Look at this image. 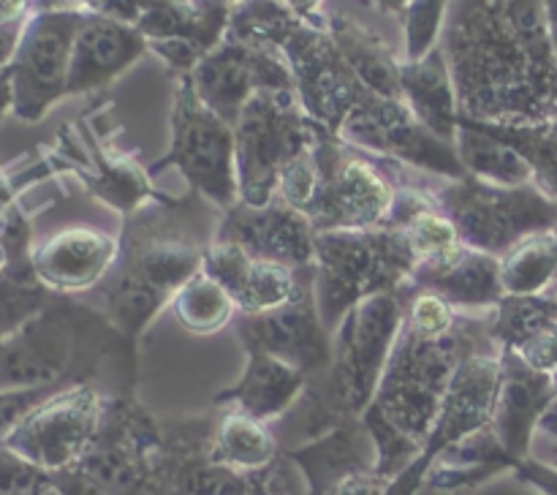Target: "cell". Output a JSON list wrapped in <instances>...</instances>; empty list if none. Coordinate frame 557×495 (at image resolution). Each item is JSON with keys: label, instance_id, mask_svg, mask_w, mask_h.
<instances>
[{"label": "cell", "instance_id": "4dcf8cb0", "mask_svg": "<svg viewBox=\"0 0 557 495\" xmlns=\"http://www.w3.org/2000/svg\"><path fill=\"white\" fill-rule=\"evenodd\" d=\"M52 487L60 495H109V490L101 482H96L90 473L82 471L79 466L52 473Z\"/></svg>", "mask_w": 557, "mask_h": 495}, {"label": "cell", "instance_id": "f546056e", "mask_svg": "<svg viewBox=\"0 0 557 495\" xmlns=\"http://www.w3.org/2000/svg\"><path fill=\"white\" fill-rule=\"evenodd\" d=\"M60 389H65V386H22V389L0 392V444L33 408L41 406L47 397H52Z\"/></svg>", "mask_w": 557, "mask_h": 495}, {"label": "cell", "instance_id": "f35d334b", "mask_svg": "<svg viewBox=\"0 0 557 495\" xmlns=\"http://www.w3.org/2000/svg\"><path fill=\"white\" fill-rule=\"evenodd\" d=\"M549 294H553V297H557V281L553 283V288H549Z\"/></svg>", "mask_w": 557, "mask_h": 495}, {"label": "cell", "instance_id": "f1b7e54d", "mask_svg": "<svg viewBox=\"0 0 557 495\" xmlns=\"http://www.w3.org/2000/svg\"><path fill=\"white\" fill-rule=\"evenodd\" d=\"M455 310H451L449 299L430 292V288L413 294L411 308H408V330L422 337H441L455 330Z\"/></svg>", "mask_w": 557, "mask_h": 495}, {"label": "cell", "instance_id": "4fadbf2b", "mask_svg": "<svg viewBox=\"0 0 557 495\" xmlns=\"http://www.w3.org/2000/svg\"><path fill=\"white\" fill-rule=\"evenodd\" d=\"M215 239L237 243L253 259L281 261L294 270L308 267L315 256L313 223L305 212L294 210L283 199H272L270 205L261 207L237 201L228 207V215L218 228Z\"/></svg>", "mask_w": 557, "mask_h": 495}, {"label": "cell", "instance_id": "9a60e30c", "mask_svg": "<svg viewBox=\"0 0 557 495\" xmlns=\"http://www.w3.org/2000/svg\"><path fill=\"white\" fill-rule=\"evenodd\" d=\"M117 239L98 228L71 226L33 248V272L52 294H74L96 286L117 259Z\"/></svg>", "mask_w": 557, "mask_h": 495}, {"label": "cell", "instance_id": "7402d4cb", "mask_svg": "<svg viewBox=\"0 0 557 495\" xmlns=\"http://www.w3.org/2000/svg\"><path fill=\"white\" fill-rule=\"evenodd\" d=\"M557 281V228H547L517 243L500 256L504 297H531L553 288Z\"/></svg>", "mask_w": 557, "mask_h": 495}, {"label": "cell", "instance_id": "83f0119b", "mask_svg": "<svg viewBox=\"0 0 557 495\" xmlns=\"http://www.w3.org/2000/svg\"><path fill=\"white\" fill-rule=\"evenodd\" d=\"M49 487L52 473L0 446V495H44Z\"/></svg>", "mask_w": 557, "mask_h": 495}, {"label": "cell", "instance_id": "d6a6232c", "mask_svg": "<svg viewBox=\"0 0 557 495\" xmlns=\"http://www.w3.org/2000/svg\"><path fill=\"white\" fill-rule=\"evenodd\" d=\"M389 484V479H384L375 471L357 473V477L346 479V482L337 484V487L326 495H386Z\"/></svg>", "mask_w": 557, "mask_h": 495}, {"label": "cell", "instance_id": "277c9868", "mask_svg": "<svg viewBox=\"0 0 557 495\" xmlns=\"http://www.w3.org/2000/svg\"><path fill=\"white\" fill-rule=\"evenodd\" d=\"M315 302L326 330L341 326L346 313L368 297L400 292L413 277L417 256L397 226L364 232L315 234Z\"/></svg>", "mask_w": 557, "mask_h": 495}, {"label": "cell", "instance_id": "9c48e42d", "mask_svg": "<svg viewBox=\"0 0 557 495\" xmlns=\"http://www.w3.org/2000/svg\"><path fill=\"white\" fill-rule=\"evenodd\" d=\"M321 172L319 194L308 207V221L319 232H364L389 218L392 188L386 180L357 156L337 147L315 152Z\"/></svg>", "mask_w": 557, "mask_h": 495}, {"label": "cell", "instance_id": "8d00e7d4", "mask_svg": "<svg viewBox=\"0 0 557 495\" xmlns=\"http://www.w3.org/2000/svg\"><path fill=\"white\" fill-rule=\"evenodd\" d=\"M248 495H270V493H267L264 482H261L259 471L248 473Z\"/></svg>", "mask_w": 557, "mask_h": 495}, {"label": "cell", "instance_id": "1f68e13d", "mask_svg": "<svg viewBox=\"0 0 557 495\" xmlns=\"http://www.w3.org/2000/svg\"><path fill=\"white\" fill-rule=\"evenodd\" d=\"M517 477L531 482L533 487L542 490L544 495H557V466H547V462H539L533 457H525L515 466Z\"/></svg>", "mask_w": 557, "mask_h": 495}, {"label": "cell", "instance_id": "7c38bea8", "mask_svg": "<svg viewBox=\"0 0 557 495\" xmlns=\"http://www.w3.org/2000/svg\"><path fill=\"white\" fill-rule=\"evenodd\" d=\"M169 161L210 201L226 210L237 205L239 180L234 139L226 125L196 101H185L180 109Z\"/></svg>", "mask_w": 557, "mask_h": 495}, {"label": "cell", "instance_id": "3957f363", "mask_svg": "<svg viewBox=\"0 0 557 495\" xmlns=\"http://www.w3.org/2000/svg\"><path fill=\"white\" fill-rule=\"evenodd\" d=\"M120 335L107 313L49 294L44 308L0 343V392L22 386L85 384Z\"/></svg>", "mask_w": 557, "mask_h": 495}, {"label": "cell", "instance_id": "60d3db41", "mask_svg": "<svg viewBox=\"0 0 557 495\" xmlns=\"http://www.w3.org/2000/svg\"><path fill=\"white\" fill-rule=\"evenodd\" d=\"M549 438H553V435H549ZM555 441V457H557V438H553Z\"/></svg>", "mask_w": 557, "mask_h": 495}, {"label": "cell", "instance_id": "d4e9b609", "mask_svg": "<svg viewBox=\"0 0 557 495\" xmlns=\"http://www.w3.org/2000/svg\"><path fill=\"white\" fill-rule=\"evenodd\" d=\"M397 228L406 232L413 256H417V267L449 264V261H455L457 256L466 250V243H462L455 223H451L441 210H433V205L419 210L417 215L408 218V221ZM417 267H413V270H417Z\"/></svg>", "mask_w": 557, "mask_h": 495}, {"label": "cell", "instance_id": "e0dca14e", "mask_svg": "<svg viewBox=\"0 0 557 495\" xmlns=\"http://www.w3.org/2000/svg\"><path fill=\"white\" fill-rule=\"evenodd\" d=\"M305 389H308V375L302 370L292 368L270 354L248 351V368H245L243 379L232 389L221 392L218 403H228L237 411L267 422L286 411Z\"/></svg>", "mask_w": 557, "mask_h": 495}, {"label": "cell", "instance_id": "ab89813d", "mask_svg": "<svg viewBox=\"0 0 557 495\" xmlns=\"http://www.w3.org/2000/svg\"><path fill=\"white\" fill-rule=\"evenodd\" d=\"M44 495H60V493H58V490H54V487H49L47 493H44Z\"/></svg>", "mask_w": 557, "mask_h": 495}, {"label": "cell", "instance_id": "ffe728a7", "mask_svg": "<svg viewBox=\"0 0 557 495\" xmlns=\"http://www.w3.org/2000/svg\"><path fill=\"white\" fill-rule=\"evenodd\" d=\"M210 457L232 471L256 473L277 457V444L267 422L232 408L212 430Z\"/></svg>", "mask_w": 557, "mask_h": 495}, {"label": "cell", "instance_id": "7a4b0ae2", "mask_svg": "<svg viewBox=\"0 0 557 495\" xmlns=\"http://www.w3.org/2000/svg\"><path fill=\"white\" fill-rule=\"evenodd\" d=\"M403 326V305L395 292L359 302L341 321L332 364L308 384L305 435L310 441L348 419H359L373 403Z\"/></svg>", "mask_w": 557, "mask_h": 495}, {"label": "cell", "instance_id": "484cf974", "mask_svg": "<svg viewBox=\"0 0 557 495\" xmlns=\"http://www.w3.org/2000/svg\"><path fill=\"white\" fill-rule=\"evenodd\" d=\"M482 128V125H476ZM487 131V128H482ZM498 136L506 145L515 147L533 169V183L557 201V120L553 125H539V128H509V131H487Z\"/></svg>", "mask_w": 557, "mask_h": 495}, {"label": "cell", "instance_id": "44dd1931", "mask_svg": "<svg viewBox=\"0 0 557 495\" xmlns=\"http://www.w3.org/2000/svg\"><path fill=\"white\" fill-rule=\"evenodd\" d=\"M457 156L471 177L482 180L490 185H504V188H517V185L533 183V169L520 152L506 145L498 136L487 134L482 128H466L457 139ZM536 185V183H533Z\"/></svg>", "mask_w": 557, "mask_h": 495}, {"label": "cell", "instance_id": "6da1fadb", "mask_svg": "<svg viewBox=\"0 0 557 495\" xmlns=\"http://www.w3.org/2000/svg\"><path fill=\"white\" fill-rule=\"evenodd\" d=\"M473 335H479V324L460 321L441 337H422L408 326L397 337L379 392L362 413L379 449L375 471L389 482L422 455L451 379L473 351Z\"/></svg>", "mask_w": 557, "mask_h": 495}, {"label": "cell", "instance_id": "836d02e7", "mask_svg": "<svg viewBox=\"0 0 557 495\" xmlns=\"http://www.w3.org/2000/svg\"><path fill=\"white\" fill-rule=\"evenodd\" d=\"M14 101V87H11V71H5L0 65V114L9 109V103Z\"/></svg>", "mask_w": 557, "mask_h": 495}, {"label": "cell", "instance_id": "4316f807", "mask_svg": "<svg viewBox=\"0 0 557 495\" xmlns=\"http://www.w3.org/2000/svg\"><path fill=\"white\" fill-rule=\"evenodd\" d=\"M47 288L38 281L0 275V343L9 341L22 324L33 319L49 299Z\"/></svg>", "mask_w": 557, "mask_h": 495}, {"label": "cell", "instance_id": "8992f818", "mask_svg": "<svg viewBox=\"0 0 557 495\" xmlns=\"http://www.w3.org/2000/svg\"><path fill=\"white\" fill-rule=\"evenodd\" d=\"M438 205L462 243L490 256L509 253L531 234L557 228V201L533 183L504 188L466 177L441 190Z\"/></svg>", "mask_w": 557, "mask_h": 495}, {"label": "cell", "instance_id": "5bb4252c", "mask_svg": "<svg viewBox=\"0 0 557 495\" xmlns=\"http://www.w3.org/2000/svg\"><path fill=\"white\" fill-rule=\"evenodd\" d=\"M557 400L553 375L531 368L522 362L515 351L500 357V389L495 400L490 430L495 433L498 444L504 446L511 460L531 457L533 435L547 408Z\"/></svg>", "mask_w": 557, "mask_h": 495}, {"label": "cell", "instance_id": "74e56055", "mask_svg": "<svg viewBox=\"0 0 557 495\" xmlns=\"http://www.w3.org/2000/svg\"><path fill=\"white\" fill-rule=\"evenodd\" d=\"M9 267H11V253H9V248H5L3 239H0V275H5V272H9Z\"/></svg>", "mask_w": 557, "mask_h": 495}, {"label": "cell", "instance_id": "2e32d148", "mask_svg": "<svg viewBox=\"0 0 557 495\" xmlns=\"http://www.w3.org/2000/svg\"><path fill=\"white\" fill-rule=\"evenodd\" d=\"M308 479L310 495H326L357 473H370L379 466V449L364 428L362 417L337 424L330 433L286 451ZM379 473V471H375Z\"/></svg>", "mask_w": 557, "mask_h": 495}, {"label": "cell", "instance_id": "cb8c5ba5", "mask_svg": "<svg viewBox=\"0 0 557 495\" xmlns=\"http://www.w3.org/2000/svg\"><path fill=\"white\" fill-rule=\"evenodd\" d=\"M299 277L302 275L294 267L281 261L253 259L232 297L243 313H267L286 305L297 294Z\"/></svg>", "mask_w": 557, "mask_h": 495}, {"label": "cell", "instance_id": "30bf717a", "mask_svg": "<svg viewBox=\"0 0 557 495\" xmlns=\"http://www.w3.org/2000/svg\"><path fill=\"white\" fill-rule=\"evenodd\" d=\"M79 33L76 14H44L30 22L11 63L14 112L22 120H38L69 90L71 58Z\"/></svg>", "mask_w": 557, "mask_h": 495}, {"label": "cell", "instance_id": "e575fe53", "mask_svg": "<svg viewBox=\"0 0 557 495\" xmlns=\"http://www.w3.org/2000/svg\"><path fill=\"white\" fill-rule=\"evenodd\" d=\"M25 0H0V22H16Z\"/></svg>", "mask_w": 557, "mask_h": 495}, {"label": "cell", "instance_id": "603a6c76", "mask_svg": "<svg viewBox=\"0 0 557 495\" xmlns=\"http://www.w3.org/2000/svg\"><path fill=\"white\" fill-rule=\"evenodd\" d=\"M234 302L232 294L212 281L207 272H199L190 277L177 294H174V315L180 324L194 335H212V332L223 330L232 321Z\"/></svg>", "mask_w": 557, "mask_h": 495}, {"label": "cell", "instance_id": "8fae6325", "mask_svg": "<svg viewBox=\"0 0 557 495\" xmlns=\"http://www.w3.org/2000/svg\"><path fill=\"white\" fill-rule=\"evenodd\" d=\"M234 150H237L239 196L245 205L261 207L270 205L275 196L283 166L310 150V141L299 120L267 103H250L239 120Z\"/></svg>", "mask_w": 557, "mask_h": 495}, {"label": "cell", "instance_id": "52a82bcc", "mask_svg": "<svg viewBox=\"0 0 557 495\" xmlns=\"http://www.w3.org/2000/svg\"><path fill=\"white\" fill-rule=\"evenodd\" d=\"M103 419V403L87 384L65 386L33 408L3 438L5 449L16 451L47 473L74 468L90 449Z\"/></svg>", "mask_w": 557, "mask_h": 495}, {"label": "cell", "instance_id": "d6986e66", "mask_svg": "<svg viewBox=\"0 0 557 495\" xmlns=\"http://www.w3.org/2000/svg\"><path fill=\"white\" fill-rule=\"evenodd\" d=\"M139 38L125 27L107 20L82 22L74 41V58H71L69 90L76 92L85 87L101 85L109 76L117 74L125 63L139 52Z\"/></svg>", "mask_w": 557, "mask_h": 495}, {"label": "cell", "instance_id": "5b68a950", "mask_svg": "<svg viewBox=\"0 0 557 495\" xmlns=\"http://www.w3.org/2000/svg\"><path fill=\"white\" fill-rule=\"evenodd\" d=\"M205 267V253L194 239L158 226L131 232L125 264L107 288L103 313L123 337H136L141 326Z\"/></svg>", "mask_w": 557, "mask_h": 495}, {"label": "cell", "instance_id": "d590c367", "mask_svg": "<svg viewBox=\"0 0 557 495\" xmlns=\"http://www.w3.org/2000/svg\"><path fill=\"white\" fill-rule=\"evenodd\" d=\"M539 430H542V433H547V435H553V438H557V400L547 408V413H544L542 422H539Z\"/></svg>", "mask_w": 557, "mask_h": 495}, {"label": "cell", "instance_id": "ac0fdd59", "mask_svg": "<svg viewBox=\"0 0 557 495\" xmlns=\"http://www.w3.org/2000/svg\"><path fill=\"white\" fill-rule=\"evenodd\" d=\"M413 283L430 288L449 299L451 305H495L504 299V286H500V259L498 256L482 253V250L468 248L457 256L455 261L441 267H417L413 270Z\"/></svg>", "mask_w": 557, "mask_h": 495}, {"label": "cell", "instance_id": "ba28073f", "mask_svg": "<svg viewBox=\"0 0 557 495\" xmlns=\"http://www.w3.org/2000/svg\"><path fill=\"white\" fill-rule=\"evenodd\" d=\"M315 270H305L299 288L286 305L267 313L239 315V335L248 351L270 354L315 379L332 364L330 330L315 302Z\"/></svg>", "mask_w": 557, "mask_h": 495}]
</instances>
